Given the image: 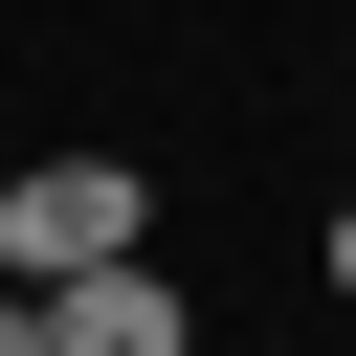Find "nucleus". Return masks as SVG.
Segmentation results:
<instances>
[{
	"label": "nucleus",
	"instance_id": "7ed1b4c3",
	"mask_svg": "<svg viewBox=\"0 0 356 356\" xmlns=\"http://www.w3.org/2000/svg\"><path fill=\"white\" fill-rule=\"evenodd\" d=\"M0 356H44V289H0Z\"/></svg>",
	"mask_w": 356,
	"mask_h": 356
},
{
	"label": "nucleus",
	"instance_id": "f03ea898",
	"mask_svg": "<svg viewBox=\"0 0 356 356\" xmlns=\"http://www.w3.org/2000/svg\"><path fill=\"white\" fill-rule=\"evenodd\" d=\"M44 356H200V312H178V267H156V245H111V267H67V289H44Z\"/></svg>",
	"mask_w": 356,
	"mask_h": 356
},
{
	"label": "nucleus",
	"instance_id": "20e7f679",
	"mask_svg": "<svg viewBox=\"0 0 356 356\" xmlns=\"http://www.w3.org/2000/svg\"><path fill=\"white\" fill-rule=\"evenodd\" d=\"M334 312H356V200H334Z\"/></svg>",
	"mask_w": 356,
	"mask_h": 356
},
{
	"label": "nucleus",
	"instance_id": "f257e3e1",
	"mask_svg": "<svg viewBox=\"0 0 356 356\" xmlns=\"http://www.w3.org/2000/svg\"><path fill=\"white\" fill-rule=\"evenodd\" d=\"M111 245H156L134 156H22V178H0V289H67V267H111Z\"/></svg>",
	"mask_w": 356,
	"mask_h": 356
}]
</instances>
